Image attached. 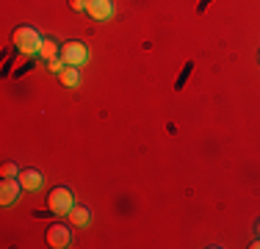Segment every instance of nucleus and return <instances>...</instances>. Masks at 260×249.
Listing matches in <instances>:
<instances>
[{
    "mask_svg": "<svg viewBox=\"0 0 260 249\" xmlns=\"http://www.w3.org/2000/svg\"><path fill=\"white\" fill-rule=\"evenodd\" d=\"M11 42H14V47L20 50V53H39V47H42V36H39V30L36 28H30V25H20V28H14V34H11Z\"/></svg>",
    "mask_w": 260,
    "mask_h": 249,
    "instance_id": "1",
    "label": "nucleus"
},
{
    "mask_svg": "<svg viewBox=\"0 0 260 249\" xmlns=\"http://www.w3.org/2000/svg\"><path fill=\"white\" fill-rule=\"evenodd\" d=\"M47 208H50L55 216L70 213V210L75 208V194H72L67 185H55L50 194H47Z\"/></svg>",
    "mask_w": 260,
    "mask_h": 249,
    "instance_id": "2",
    "label": "nucleus"
},
{
    "mask_svg": "<svg viewBox=\"0 0 260 249\" xmlns=\"http://www.w3.org/2000/svg\"><path fill=\"white\" fill-rule=\"evenodd\" d=\"M61 58L67 67H83L89 61V50L83 42H67V45H61Z\"/></svg>",
    "mask_w": 260,
    "mask_h": 249,
    "instance_id": "3",
    "label": "nucleus"
},
{
    "mask_svg": "<svg viewBox=\"0 0 260 249\" xmlns=\"http://www.w3.org/2000/svg\"><path fill=\"white\" fill-rule=\"evenodd\" d=\"M47 244H50L53 249H64V246H70L72 244V233H70V227L67 224H61V222H55L47 227Z\"/></svg>",
    "mask_w": 260,
    "mask_h": 249,
    "instance_id": "4",
    "label": "nucleus"
},
{
    "mask_svg": "<svg viewBox=\"0 0 260 249\" xmlns=\"http://www.w3.org/2000/svg\"><path fill=\"white\" fill-rule=\"evenodd\" d=\"M20 189H22V183H20V177H3V183H0V205H11L17 197H20Z\"/></svg>",
    "mask_w": 260,
    "mask_h": 249,
    "instance_id": "5",
    "label": "nucleus"
},
{
    "mask_svg": "<svg viewBox=\"0 0 260 249\" xmlns=\"http://www.w3.org/2000/svg\"><path fill=\"white\" fill-rule=\"evenodd\" d=\"M86 11H89L94 20H108L114 14V3L111 0H86Z\"/></svg>",
    "mask_w": 260,
    "mask_h": 249,
    "instance_id": "6",
    "label": "nucleus"
},
{
    "mask_svg": "<svg viewBox=\"0 0 260 249\" xmlns=\"http://www.w3.org/2000/svg\"><path fill=\"white\" fill-rule=\"evenodd\" d=\"M20 183H22V189L36 191V189H42V183H45V174H42L39 169H22L20 172Z\"/></svg>",
    "mask_w": 260,
    "mask_h": 249,
    "instance_id": "7",
    "label": "nucleus"
},
{
    "mask_svg": "<svg viewBox=\"0 0 260 249\" xmlns=\"http://www.w3.org/2000/svg\"><path fill=\"white\" fill-rule=\"evenodd\" d=\"M67 216H70V222L75 224V227H89V224H91V210L83 208V205H75Z\"/></svg>",
    "mask_w": 260,
    "mask_h": 249,
    "instance_id": "8",
    "label": "nucleus"
},
{
    "mask_svg": "<svg viewBox=\"0 0 260 249\" xmlns=\"http://www.w3.org/2000/svg\"><path fill=\"white\" fill-rule=\"evenodd\" d=\"M58 78H61V83H64V86H78V80H80L78 67H64V70L58 72Z\"/></svg>",
    "mask_w": 260,
    "mask_h": 249,
    "instance_id": "9",
    "label": "nucleus"
},
{
    "mask_svg": "<svg viewBox=\"0 0 260 249\" xmlns=\"http://www.w3.org/2000/svg\"><path fill=\"white\" fill-rule=\"evenodd\" d=\"M39 55L45 61H50V58H55V55H61V50H58V45H55L53 39H45V42H42V47H39Z\"/></svg>",
    "mask_w": 260,
    "mask_h": 249,
    "instance_id": "10",
    "label": "nucleus"
},
{
    "mask_svg": "<svg viewBox=\"0 0 260 249\" xmlns=\"http://www.w3.org/2000/svg\"><path fill=\"white\" fill-rule=\"evenodd\" d=\"M64 58H61V55H55V58H50V61H47V70H50V72H55V75H58L61 70H64Z\"/></svg>",
    "mask_w": 260,
    "mask_h": 249,
    "instance_id": "11",
    "label": "nucleus"
},
{
    "mask_svg": "<svg viewBox=\"0 0 260 249\" xmlns=\"http://www.w3.org/2000/svg\"><path fill=\"white\" fill-rule=\"evenodd\" d=\"M22 169H17V164H3V169H0V174L3 177H14V174H20Z\"/></svg>",
    "mask_w": 260,
    "mask_h": 249,
    "instance_id": "12",
    "label": "nucleus"
},
{
    "mask_svg": "<svg viewBox=\"0 0 260 249\" xmlns=\"http://www.w3.org/2000/svg\"><path fill=\"white\" fill-rule=\"evenodd\" d=\"M70 9L72 11H83L86 9V0H70Z\"/></svg>",
    "mask_w": 260,
    "mask_h": 249,
    "instance_id": "13",
    "label": "nucleus"
},
{
    "mask_svg": "<svg viewBox=\"0 0 260 249\" xmlns=\"http://www.w3.org/2000/svg\"><path fill=\"white\" fill-rule=\"evenodd\" d=\"M255 230H257V238H260V219H257V224H255Z\"/></svg>",
    "mask_w": 260,
    "mask_h": 249,
    "instance_id": "14",
    "label": "nucleus"
}]
</instances>
